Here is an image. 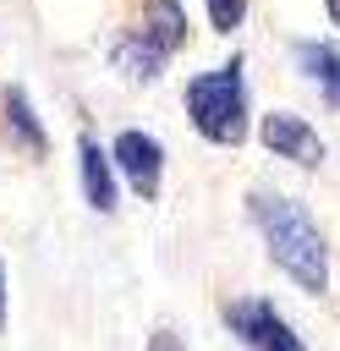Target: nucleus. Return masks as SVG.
Returning a JSON list of instances; mask_svg holds the SVG:
<instances>
[{"instance_id":"nucleus-9","label":"nucleus","mask_w":340,"mask_h":351,"mask_svg":"<svg viewBox=\"0 0 340 351\" xmlns=\"http://www.w3.org/2000/svg\"><path fill=\"white\" fill-rule=\"evenodd\" d=\"M291 60H296L302 82L324 99V110L340 115V44L335 38H296L291 44Z\"/></svg>"},{"instance_id":"nucleus-10","label":"nucleus","mask_w":340,"mask_h":351,"mask_svg":"<svg viewBox=\"0 0 340 351\" xmlns=\"http://www.w3.org/2000/svg\"><path fill=\"white\" fill-rule=\"evenodd\" d=\"M132 27L143 38H154L165 55H181L192 44V16H186V0H143V11L132 16Z\"/></svg>"},{"instance_id":"nucleus-8","label":"nucleus","mask_w":340,"mask_h":351,"mask_svg":"<svg viewBox=\"0 0 340 351\" xmlns=\"http://www.w3.org/2000/svg\"><path fill=\"white\" fill-rule=\"evenodd\" d=\"M104 55H110V66H115L126 82H137V88H154V82L170 71V60H175V55H165L154 38H143L132 22H126V27H115V38H110V49H104Z\"/></svg>"},{"instance_id":"nucleus-7","label":"nucleus","mask_w":340,"mask_h":351,"mask_svg":"<svg viewBox=\"0 0 340 351\" xmlns=\"http://www.w3.org/2000/svg\"><path fill=\"white\" fill-rule=\"evenodd\" d=\"M77 186H82V203L93 208V214H115L121 208V170H115V159H110V143H99L93 132H77Z\"/></svg>"},{"instance_id":"nucleus-3","label":"nucleus","mask_w":340,"mask_h":351,"mask_svg":"<svg viewBox=\"0 0 340 351\" xmlns=\"http://www.w3.org/2000/svg\"><path fill=\"white\" fill-rule=\"evenodd\" d=\"M219 324L236 335L241 351H307V340L296 335V324L269 296H225L219 302Z\"/></svg>"},{"instance_id":"nucleus-14","label":"nucleus","mask_w":340,"mask_h":351,"mask_svg":"<svg viewBox=\"0 0 340 351\" xmlns=\"http://www.w3.org/2000/svg\"><path fill=\"white\" fill-rule=\"evenodd\" d=\"M324 16H329V27L340 33V0H324Z\"/></svg>"},{"instance_id":"nucleus-4","label":"nucleus","mask_w":340,"mask_h":351,"mask_svg":"<svg viewBox=\"0 0 340 351\" xmlns=\"http://www.w3.org/2000/svg\"><path fill=\"white\" fill-rule=\"evenodd\" d=\"M110 159L121 170V186L143 203H154L165 192V143L148 132V126H121L110 137Z\"/></svg>"},{"instance_id":"nucleus-5","label":"nucleus","mask_w":340,"mask_h":351,"mask_svg":"<svg viewBox=\"0 0 340 351\" xmlns=\"http://www.w3.org/2000/svg\"><path fill=\"white\" fill-rule=\"evenodd\" d=\"M252 137L263 143L269 159H285V165H296V170H318V165L329 159V143H324L318 126H313L307 115H296V110H263Z\"/></svg>"},{"instance_id":"nucleus-12","label":"nucleus","mask_w":340,"mask_h":351,"mask_svg":"<svg viewBox=\"0 0 340 351\" xmlns=\"http://www.w3.org/2000/svg\"><path fill=\"white\" fill-rule=\"evenodd\" d=\"M143 351H186V340H181V335H175V329H154V335H148V346H143Z\"/></svg>"},{"instance_id":"nucleus-2","label":"nucleus","mask_w":340,"mask_h":351,"mask_svg":"<svg viewBox=\"0 0 340 351\" xmlns=\"http://www.w3.org/2000/svg\"><path fill=\"white\" fill-rule=\"evenodd\" d=\"M181 110H186V126L208 148H241L258 132L252 93H247V55L230 49V60H214V66L192 71L181 82Z\"/></svg>"},{"instance_id":"nucleus-1","label":"nucleus","mask_w":340,"mask_h":351,"mask_svg":"<svg viewBox=\"0 0 340 351\" xmlns=\"http://www.w3.org/2000/svg\"><path fill=\"white\" fill-rule=\"evenodd\" d=\"M247 225L258 230L269 263L302 291V296H324L329 291V236L318 225V214L274 186H252L247 192Z\"/></svg>"},{"instance_id":"nucleus-6","label":"nucleus","mask_w":340,"mask_h":351,"mask_svg":"<svg viewBox=\"0 0 340 351\" xmlns=\"http://www.w3.org/2000/svg\"><path fill=\"white\" fill-rule=\"evenodd\" d=\"M0 143L22 159L49 154V126H44V115H38V104L22 82H0Z\"/></svg>"},{"instance_id":"nucleus-11","label":"nucleus","mask_w":340,"mask_h":351,"mask_svg":"<svg viewBox=\"0 0 340 351\" xmlns=\"http://www.w3.org/2000/svg\"><path fill=\"white\" fill-rule=\"evenodd\" d=\"M247 5H252V0H203V22H208V33H219V38L241 33Z\"/></svg>"},{"instance_id":"nucleus-13","label":"nucleus","mask_w":340,"mask_h":351,"mask_svg":"<svg viewBox=\"0 0 340 351\" xmlns=\"http://www.w3.org/2000/svg\"><path fill=\"white\" fill-rule=\"evenodd\" d=\"M11 329V274H5V258H0V335Z\"/></svg>"}]
</instances>
